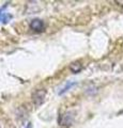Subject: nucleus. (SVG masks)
Returning a JSON list of instances; mask_svg holds the SVG:
<instances>
[{"instance_id":"obj_2","label":"nucleus","mask_w":123,"mask_h":128,"mask_svg":"<svg viewBox=\"0 0 123 128\" xmlns=\"http://www.w3.org/2000/svg\"><path fill=\"white\" fill-rule=\"evenodd\" d=\"M30 29L35 32H41L44 29V22H43L41 19H33V20L30 22Z\"/></svg>"},{"instance_id":"obj_3","label":"nucleus","mask_w":123,"mask_h":128,"mask_svg":"<svg viewBox=\"0 0 123 128\" xmlns=\"http://www.w3.org/2000/svg\"><path fill=\"white\" fill-rule=\"evenodd\" d=\"M81 70H82V64L80 62L76 61V62H73V63L70 64V70L72 72L73 74H77Z\"/></svg>"},{"instance_id":"obj_5","label":"nucleus","mask_w":123,"mask_h":128,"mask_svg":"<svg viewBox=\"0 0 123 128\" xmlns=\"http://www.w3.org/2000/svg\"><path fill=\"white\" fill-rule=\"evenodd\" d=\"M10 18H11V15H10V14H8V13H3V15H2V18H1V20H2V22L7 24L8 22L10 20Z\"/></svg>"},{"instance_id":"obj_7","label":"nucleus","mask_w":123,"mask_h":128,"mask_svg":"<svg viewBox=\"0 0 123 128\" xmlns=\"http://www.w3.org/2000/svg\"><path fill=\"white\" fill-rule=\"evenodd\" d=\"M117 3H119V4H121V6H123V1H121V0H117L116 1Z\"/></svg>"},{"instance_id":"obj_6","label":"nucleus","mask_w":123,"mask_h":128,"mask_svg":"<svg viewBox=\"0 0 123 128\" xmlns=\"http://www.w3.org/2000/svg\"><path fill=\"white\" fill-rule=\"evenodd\" d=\"M26 128H32V124L28 123V124H27V126H26Z\"/></svg>"},{"instance_id":"obj_1","label":"nucleus","mask_w":123,"mask_h":128,"mask_svg":"<svg viewBox=\"0 0 123 128\" xmlns=\"http://www.w3.org/2000/svg\"><path fill=\"white\" fill-rule=\"evenodd\" d=\"M46 96V91L44 89H38L32 93V100L35 107L41 106L45 100Z\"/></svg>"},{"instance_id":"obj_4","label":"nucleus","mask_w":123,"mask_h":128,"mask_svg":"<svg viewBox=\"0 0 123 128\" xmlns=\"http://www.w3.org/2000/svg\"><path fill=\"white\" fill-rule=\"evenodd\" d=\"M75 84H76V82H75V81H70V82H66V84H65L64 86H63L60 91H59V93H58V94H59V95H63V94H64L66 91H69V90L71 89V88H72L73 86H75Z\"/></svg>"}]
</instances>
